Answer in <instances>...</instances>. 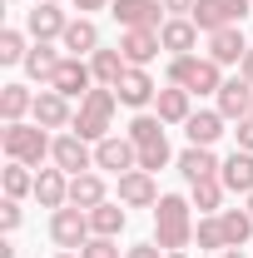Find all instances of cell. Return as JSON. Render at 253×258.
Returning <instances> with one entry per match:
<instances>
[{
    "label": "cell",
    "mask_w": 253,
    "mask_h": 258,
    "mask_svg": "<svg viewBox=\"0 0 253 258\" xmlns=\"http://www.w3.org/2000/svg\"><path fill=\"white\" fill-rule=\"evenodd\" d=\"M90 70H95V85H109V90H114V85L124 80L129 60H124V50H119V45H114V50H104V45H99L95 55H90Z\"/></svg>",
    "instance_id": "4316f807"
},
{
    "label": "cell",
    "mask_w": 253,
    "mask_h": 258,
    "mask_svg": "<svg viewBox=\"0 0 253 258\" xmlns=\"http://www.w3.org/2000/svg\"><path fill=\"white\" fill-rule=\"evenodd\" d=\"M154 114L164 119V124H189V114H194V95L189 90H179V85H164L154 99Z\"/></svg>",
    "instance_id": "603a6c76"
},
{
    "label": "cell",
    "mask_w": 253,
    "mask_h": 258,
    "mask_svg": "<svg viewBox=\"0 0 253 258\" xmlns=\"http://www.w3.org/2000/svg\"><path fill=\"white\" fill-rule=\"evenodd\" d=\"M119 204H124V209H154V204H159V184H154V174H144V169H129V174H119Z\"/></svg>",
    "instance_id": "2e32d148"
},
{
    "label": "cell",
    "mask_w": 253,
    "mask_h": 258,
    "mask_svg": "<svg viewBox=\"0 0 253 258\" xmlns=\"http://www.w3.org/2000/svg\"><path fill=\"white\" fill-rule=\"evenodd\" d=\"M214 109H219L228 124H238V119H248L253 114V85L243 75H233V80H223V90L214 95Z\"/></svg>",
    "instance_id": "7c38bea8"
},
{
    "label": "cell",
    "mask_w": 253,
    "mask_h": 258,
    "mask_svg": "<svg viewBox=\"0 0 253 258\" xmlns=\"http://www.w3.org/2000/svg\"><path fill=\"white\" fill-rule=\"evenodd\" d=\"M20 219H25V214H20V199H5V204H0V228H5V233H15Z\"/></svg>",
    "instance_id": "74e56055"
},
{
    "label": "cell",
    "mask_w": 253,
    "mask_h": 258,
    "mask_svg": "<svg viewBox=\"0 0 253 258\" xmlns=\"http://www.w3.org/2000/svg\"><path fill=\"white\" fill-rule=\"evenodd\" d=\"M95 169H104V174H129V169H139V144H134L129 134L99 139L95 144Z\"/></svg>",
    "instance_id": "ba28073f"
},
{
    "label": "cell",
    "mask_w": 253,
    "mask_h": 258,
    "mask_svg": "<svg viewBox=\"0 0 253 258\" xmlns=\"http://www.w3.org/2000/svg\"><path fill=\"white\" fill-rule=\"evenodd\" d=\"M60 50H65V55H75V60H90V55L99 50V25L90 20V15L70 20V30H65V40H60Z\"/></svg>",
    "instance_id": "ffe728a7"
},
{
    "label": "cell",
    "mask_w": 253,
    "mask_h": 258,
    "mask_svg": "<svg viewBox=\"0 0 253 258\" xmlns=\"http://www.w3.org/2000/svg\"><path fill=\"white\" fill-rule=\"evenodd\" d=\"M104 199H109L104 174H95V169H85V174H70V204H75V209H95V204H104Z\"/></svg>",
    "instance_id": "cb8c5ba5"
},
{
    "label": "cell",
    "mask_w": 253,
    "mask_h": 258,
    "mask_svg": "<svg viewBox=\"0 0 253 258\" xmlns=\"http://www.w3.org/2000/svg\"><path fill=\"white\" fill-rule=\"evenodd\" d=\"M70 30V15L50 0H35V10H25V35L30 40H65Z\"/></svg>",
    "instance_id": "4fadbf2b"
},
{
    "label": "cell",
    "mask_w": 253,
    "mask_h": 258,
    "mask_svg": "<svg viewBox=\"0 0 253 258\" xmlns=\"http://www.w3.org/2000/svg\"><path fill=\"white\" fill-rule=\"evenodd\" d=\"M164 258H189V253H164Z\"/></svg>",
    "instance_id": "7dc6e473"
},
{
    "label": "cell",
    "mask_w": 253,
    "mask_h": 258,
    "mask_svg": "<svg viewBox=\"0 0 253 258\" xmlns=\"http://www.w3.org/2000/svg\"><path fill=\"white\" fill-rule=\"evenodd\" d=\"M134 144H154V139H164V119L159 114H149V109H139L134 119H129V129H124Z\"/></svg>",
    "instance_id": "836d02e7"
},
{
    "label": "cell",
    "mask_w": 253,
    "mask_h": 258,
    "mask_svg": "<svg viewBox=\"0 0 253 258\" xmlns=\"http://www.w3.org/2000/svg\"><path fill=\"white\" fill-rule=\"evenodd\" d=\"M238 75H243V80L253 85V45H248V55H243V64H238Z\"/></svg>",
    "instance_id": "7bdbcfd3"
},
{
    "label": "cell",
    "mask_w": 253,
    "mask_h": 258,
    "mask_svg": "<svg viewBox=\"0 0 253 258\" xmlns=\"http://www.w3.org/2000/svg\"><path fill=\"white\" fill-rule=\"evenodd\" d=\"M30 199L40 204V209H50V214L65 209V204H70V174H65V169H40V174H35V194H30Z\"/></svg>",
    "instance_id": "ac0fdd59"
},
{
    "label": "cell",
    "mask_w": 253,
    "mask_h": 258,
    "mask_svg": "<svg viewBox=\"0 0 253 258\" xmlns=\"http://www.w3.org/2000/svg\"><path fill=\"white\" fill-rule=\"evenodd\" d=\"M0 189H5V199H25V194H35V174H30V164L5 159V169H0Z\"/></svg>",
    "instance_id": "f546056e"
},
{
    "label": "cell",
    "mask_w": 253,
    "mask_h": 258,
    "mask_svg": "<svg viewBox=\"0 0 253 258\" xmlns=\"http://www.w3.org/2000/svg\"><path fill=\"white\" fill-rule=\"evenodd\" d=\"M194 199H184V194H159L154 204V243L164 248V253H184L194 243Z\"/></svg>",
    "instance_id": "6da1fadb"
},
{
    "label": "cell",
    "mask_w": 253,
    "mask_h": 258,
    "mask_svg": "<svg viewBox=\"0 0 253 258\" xmlns=\"http://www.w3.org/2000/svg\"><path fill=\"white\" fill-rule=\"evenodd\" d=\"M80 15H90V10H109V0H70Z\"/></svg>",
    "instance_id": "60d3db41"
},
{
    "label": "cell",
    "mask_w": 253,
    "mask_h": 258,
    "mask_svg": "<svg viewBox=\"0 0 253 258\" xmlns=\"http://www.w3.org/2000/svg\"><path fill=\"white\" fill-rule=\"evenodd\" d=\"M219 179H223L228 194H243V199H248V194H253V154H248V149H233V154L223 159Z\"/></svg>",
    "instance_id": "7402d4cb"
},
{
    "label": "cell",
    "mask_w": 253,
    "mask_h": 258,
    "mask_svg": "<svg viewBox=\"0 0 253 258\" xmlns=\"http://www.w3.org/2000/svg\"><path fill=\"white\" fill-rule=\"evenodd\" d=\"M169 15H194V0H164Z\"/></svg>",
    "instance_id": "b9f144b4"
},
{
    "label": "cell",
    "mask_w": 253,
    "mask_h": 258,
    "mask_svg": "<svg viewBox=\"0 0 253 258\" xmlns=\"http://www.w3.org/2000/svg\"><path fill=\"white\" fill-rule=\"evenodd\" d=\"M0 149H5V159L40 169V164L55 154V139H50V129H40L35 119H30V124L20 119V124H5V129H0Z\"/></svg>",
    "instance_id": "3957f363"
},
{
    "label": "cell",
    "mask_w": 253,
    "mask_h": 258,
    "mask_svg": "<svg viewBox=\"0 0 253 258\" xmlns=\"http://www.w3.org/2000/svg\"><path fill=\"white\" fill-rule=\"evenodd\" d=\"M55 258H80V253H70V248H60V253H55Z\"/></svg>",
    "instance_id": "bcb514c9"
},
{
    "label": "cell",
    "mask_w": 253,
    "mask_h": 258,
    "mask_svg": "<svg viewBox=\"0 0 253 258\" xmlns=\"http://www.w3.org/2000/svg\"><path fill=\"white\" fill-rule=\"evenodd\" d=\"M50 164H55V169H65V174H85V169H95V144H90V139H80L75 129H65L60 139H55Z\"/></svg>",
    "instance_id": "9c48e42d"
},
{
    "label": "cell",
    "mask_w": 253,
    "mask_h": 258,
    "mask_svg": "<svg viewBox=\"0 0 253 258\" xmlns=\"http://www.w3.org/2000/svg\"><path fill=\"white\" fill-rule=\"evenodd\" d=\"M219 224H223V238H228V248H243V243L253 238V214H248V209H223Z\"/></svg>",
    "instance_id": "4dcf8cb0"
},
{
    "label": "cell",
    "mask_w": 253,
    "mask_h": 258,
    "mask_svg": "<svg viewBox=\"0 0 253 258\" xmlns=\"http://www.w3.org/2000/svg\"><path fill=\"white\" fill-rule=\"evenodd\" d=\"M50 238H55V248L80 253V248L95 238V228H90V209H75V204L55 209V214H50Z\"/></svg>",
    "instance_id": "5b68a950"
},
{
    "label": "cell",
    "mask_w": 253,
    "mask_h": 258,
    "mask_svg": "<svg viewBox=\"0 0 253 258\" xmlns=\"http://www.w3.org/2000/svg\"><path fill=\"white\" fill-rule=\"evenodd\" d=\"M219 258H248V253H243V248H223Z\"/></svg>",
    "instance_id": "f6af8a7d"
},
{
    "label": "cell",
    "mask_w": 253,
    "mask_h": 258,
    "mask_svg": "<svg viewBox=\"0 0 253 258\" xmlns=\"http://www.w3.org/2000/svg\"><path fill=\"white\" fill-rule=\"evenodd\" d=\"M124 258H164V248L149 238V243H134V248H124Z\"/></svg>",
    "instance_id": "ab89813d"
},
{
    "label": "cell",
    "mask_w": 253,
    "mask_h": 258,
    "mask_svg": "<svg viewBox=\"0 0 253 258\" xmlns=\"http://www.w3.org/2000/svg\"><path fill=\"white\" fill-rule=\"evenodd\" d=\"M109 15L124 25V30H159L169 20L164 0H109Z\"/></svg>",
    "instance_id": "52a82bcc"
},
{
    "label": "cell",
    "mask_w": 253,
    "mask_h": 258,
    "mask_svg": "<svg viewBox=\"0 0 253 258\" xmlns=\"http://www.w3.org/2000/svg\"><path fill=\"white\" fill-rule=\"evenodd\" d=\"M194 243H199L204 253H223V248H228V238H223L219 214H199V224H194Z\"/></svg>",
    "instance_id": "d6a6232c"
},
{
    "label": "cell",
    "mask_w": 253,
    "mask_h": 258,
    "mask_svg": "<svg viewBox=\"0 0 253 258\" xmlns=\"http://www.w3.org/2000/svg\"><path fill=\"white\" fill-rule=\"evenodd\" d=\"M199 25H194L189 15H169V20H164V25H159V45H164V50H169V60H174V55H199Z\"/></svg>",
    "instance_id": "9a60e30c"
},
{
    "label": "cell",
    "mask_w": 253,
    "mask_h": 258,
    "mask_svg": "<svg viewBox=\"0 0 253 258\" xmlns=\"http://www.w3.org/2000/svg\"><path fill=\"white\" fill-rule=\"evenodd\" d=\"M50 5H60V0H50Z\"/></svg>",
    "instance_id": "c3c4849f"
},
{
    "label": "cell",
    "mask_w": 253,
    "mask_h": 258,
    "mask_svg": "<svg viewBox=\"0 0 253 258\" xmlns=\"http://www.w3.org/2000/svg\"><path fill=\"white\" fill-rule=\"evenodd\" d=\"M114 109H119V95L109 90V85H95L90 95L80 99V109H75V134L80 139H90V144H99V139H109L114 134Z\"/></svg>",
    "instance_id": "7a4b0ae2"
},
{
    "label": "cell",
    "mask_w": 253,
    "mask_h": 258,
    "mask_svg": "<svg viewBox=\"0 0 253 258\" xmlns=\"http://www.w3.org/2000/svg\"><path fill=\"white\" fill-rule=\"evenodd\" d=\"M174 169L184 174V184H199V179H219L223 159L214 154V149H204V144H189V149L174 159Z\"/></svg>",
    "instance_id": "e0dca14e"
},
{
    "label": "cell",
    "mask_w": 253,
    "mask_h": 258,
    "mask_svg": "<svg viewBox=\"0 0 253 258\" xmlns=\"http://www.w3.org/2000/svg\"><path fill=\"white\" fill-rule=\"evenodd\" d=\"M0 258H15V243H10V238H5V243H0Z\"/></svg>",
    "instance_id": "ee69618b"
},
{
    "label": "cell",
    "mask_w": 253,
    "mask_h": 258,
    "mask_svg": "<svg viewBox=\"0 0 253 258\" xmlns=\"http://www.w3.org/2000/svg\"><path fill=\"white\" fill-rule=\"evenodd\" d=\"M60 60H65V55L50 45V40H35L30 55H25V75H30L35 85H50V80H55V70H60Z\"/></svg>",
    "instance_id": "484cf974"
},
{
    "label": "cell",
    "mask_w": 253,
    "mask_h": 258,
    "mask_svg": "<svg viewBox=\"0 0 253 258\" xmlns=\"http://www.w3.org/2000/svg\"><path fill=\"white\" fill-rule=\"evenodd\" d=\"M50 90H60L65 99H85L90 90H95V70H90V60L65 55L60 70H55V80H50Z\"/></svg>",
    "instance_id": "8fae6325"
},
{
    "label": "cell",
    "mask_w": 253,
    "mask_h": 258,
    "mask_svg": "<svg viewBox=\"0 0 253 258\" xmlns=\"http://www.w3.org/2000/svg\"><path fill=\"white\" fill-rule=\"evenodd\" d=\"M124 224H129V214H124V204H114V199H104V204L90 209V228H95L99 238H119Z\"/></svg>",
    "instance_id": "83f0119b"
},
{
    "label": "cell",
    "mask_w": 253,
    "mask_h": 258,
    "mask_svg": "<svg viewBox=\"0 0 253 258\" xmlns=\"http://www.w3.org/2000/svg\"><path fill=\"white\" fill-rule=\"evenodd\" d=\"M233 139H238V149H248V154H253V114H248V119H238Z\"/></svg>",
    "instance_id": "f35d334b"
},
{
    "label": "cell",
    "mask_w": 253,
    "mask_h": 258,
    "mask_svg": "<svg viewBox=\"0 0 253 258\" xmlns=\"http://www.w3.org/2000/svg\"><path fill=\"white\" fill-rule=\"evenodd\" d=\"M169 85L189 90V95H219L223 90V64H214L209 55H174L169 60Z\"/></svg>",
    "instance_id": "277c9868"
},
{
    "label": "cell",
    "mask_w": 253,
    "mask_h": 258,
    "mask_svg": "<svg viewBox=\"0 0 253 258\" xmlns=\"http://www.w3.org/2000/svg\"><path fill=\"white\" fill-rule=\"evenodd\" d=\"M119 50H124V60L129 64H139V70H149V64L159 60V30H124L119 35Z\"/></svg>",
    "instance_id": "d6986e66"
},
{
    "label": "cell",
    "mask_w": 253,
    "mask_h": 258,
    "mask_svg": "<svg viewBox=\"0 0 253 258\" xmlns=\"http://www.w3.org/2000/svg\"><path fill=\"white\" fill-rule=\"evenodd\" d=\"M30 119H35L40 129H70V124H75V104H70L60 90H50V85H45V90L35 95Z\"/></svg>",
    "instance_id": "5bb4252c"
},
{
    "label": "cell",
    "mask_w": 253,
    "mask_h": 258,
    "mask_svg": "<svg viewBox=\"0 0 253 258\" xmlns=\"http://www.w3.org/2000/svg\"><path fill=\"white\" fill-rule=\"evenodd\" d=\"M248 5H253V0H194V15H189V20L204 35H214V30H228V25H243Z\"/></svg>",
    "instance_id": "8992f818"
},
{
    "label": "cell",
    "mask_w": 253,
    "mask_h": 258,
    "mask_svg": "<svg viewBox=\"0 0 253 258\" xmlns=\"http://www.w3.org/2000/svg\"><path fill=\"white\" fill-rule=\"evenodd\" d=\"M30 109H35V95L25 85H0V119L5 124H20Z\"/></svg>",
    "instance_id": "f1b7e54d"
},
{
    "label": "cell",
    "mask_w": 253,
    "mask_h": 258,
    "mask_svg": "<svg viewBox=\"0 0 253 258\" xmlns=\"http://www.w3.org/2000/svg\"><path fill=\"white\" fill-rule=\"evenodd\" d=\"M114 95H119V104H124V109H134V114H139V109H149V104L159 99V85H154V75H149V70L129 64L124 80L114 85Z\"/></svg>",
    "instance_id": "30bf717a"
},
{
    "label": "cell",
    "mask_w": 253,
    "mask_h": 258,
    "mask_svg": "<svg viewBox=\"0 0 253 258\" xmlns=\"http://www.w3.org/2000/svg\"><path fill=\"white\" fill-rule=\"evenodd\" d=\"M80 258H124V248H119V238H90L85 248H80Z\"/></svg>",
    "instance_id": "8d00e7d4"
},
{
    "label": "cell",
    "mask_w": 253,
    "mask_h": 258,
    "mask_svg": "<svg viewBox=\"0 0 253 258\" xmlns=\"http://www.w3.org/2000/svg\"><path fill=\"white\" fill-rule=\"evenodd\" d=\"M223 124H228V119H223L219 109H194L189 124H184V134H189V144H204V149H214V144L223 139Z\"/></svg>",
    "instance_id": "d4e9b609"
},
{
    "label": "cell",
    "mask_w": 253,
    "mask_h": 258,
    "mask_svg": "<svg viewBox=\"0 0 253 258\" xmlns=\"http://www.w3.org/2000/svg\"><path fill=\"white\" fill-rule=\"evenodd\" d=\"M10 5H15V0H10Z\"/></svg>",
    "instance_id": "681fc988"
},
{
    "label": "cell",
    "mask_w": 253,
    "mask_h": 258,
    "mask_svg": "<svg viewBox=\"0 0 253 258\" xmlns=\"http://www.w3.org/2000/svg\"><path fill=\"white\" fill-rule=\"evenodd\" d=\"M223 179H199V184H189V199L199 214H223Z\"/></svg>",
    "instance_id": "1f68e13d"
},
{
    "label": "cell",
    "mask_w": 253,
    "mask_h": 258,
    "mask_svg": "<svg viewBox=\"0 0 253 258\" xmlns=\"http://www.w3.org/2000/svg\"><path fill=\"white\" fill-rule=\"evenodd\" d=\"M243 55H248V40H243L238 25L209 35V60H214V64H243Z\"/></svg>",
    "instance_id": "44dd1931"
},
{
    "label": "cell",
    "mask_w": 253,
    "mask_h": 258,
    "mask_svg": "<svg viewBox=\"0 0 253 258\" xmlns=\"http://www.w3.org/2000/svg\"><path fill=\"white\" fill-rule=\"evenodd\" d=\"M169 164H174V149H169V139L139 144V169H144V174H159V169H169Z\"/></svg>",
    "instance_id": "d590c367"
},
{
    "label": "cell",
    "mask_w": 253,
    "mask_h": 258,
    "mask_svg": "<svg viewBox=\"0 0 253 258\" xmlns=\"http://www.w3.org/2000/svg\"><path fill=\"white\" fill-rule=\"evenodd\" d=\"M25 55H30V45H25V30L5 25V30H0V64H25Z\"/></svg>",
    "instance_id": "e575fe53"
}]
</instances>
